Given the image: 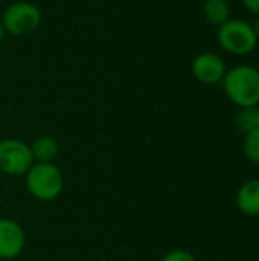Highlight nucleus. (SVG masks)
I'll use <instances>...</instances> for the list:
<instances>
[{
	"instance_id": "1a4fd4ad",
	"label": "nucleus",
	"mask_w": 259,
	"mask_h": 261,
	"mask_svg": "<svg viewBox=\"0 0 259 261\" xmlns=\"http://www.w3.org/2000/svg\"><path fill=\"white\" fill-rule=\"evenodd\" d=\"M34 162H53L60 153V144L49 135L38 136L31 144Z\"/></svg>"
},
{
	"instance_id": "ddd939ff",
	"label": "nucleus",
	"mask_w": 259,
	"mask_h": 261,
	"mask_svg": "<svg viewBox=\"0 0 259 261\" xmlns=\"http://www.w3.org/2000/svg\"><path fill=\"white\" fill-rule=\"evenodd\" d=\"M162 261H197V258L186 249H172L162 258Z\"/></svg>"
},
{
	"instance_id": "7ed1b4c3",
	"label": "nucleus",
	"mask_w": 259,
	"mask_h": 261,
	"mask_svg": "<svg viewBox=\"0 0 259 261\" xmlns=\"http://www.w3.org/2000/svg\"><path fill=\"white\" fill-rule=\"evenodd\" d=\"M221 49L232 55H247L255 50L258 38L252 28V23L240 18H231L218 28L217 34Z\"/></svg>"
},
{
	"instance_id": "39448f33",
	"label": "nucleus",
	"mask_w": 259,
	"mask_h": 261,
	"mask_svg": "<svg viewBox=\"0 0 259 261\" xmlns=\"http://www.w3.org/2000/svg\"><path fill=\"white\" fill-rule=\"evenodd\" d=\"M34 165L31 145L17 138L0 141V171L6 176H24Z\"/></svg>"
},
{
	"instance_id": "f8f14e48",
	"label": "nucleus",
	"mask_w": 259,
	"mask_h": 261,
	"mask_svg": "<svg viewBox=\"0 0 259 261\" xmlns=\"http://www.w3.org/2000/svg\"><path fill=\"white\" fill-rule=\"evenodd\" d=\"M243 151L252 164L259 165V128L244 135Z\"/></svg>"
},
{
	"instance_id": "f257e3e1",
	"label": "nucleus",
	"mask_w": 259,
	"mask_h": 261,
	"mask_svg": "<svg viewBox=\"0 0 259 261\" xmlns=\"http://www.w3.org/2000/svg\"><path fill=\"white\" fill-rule=\"evenodd\" d=\"M221 83L227 98L240 109L259 106V69L250 64L235 66L226 70Z\"/></svg>"
},
{
	"instance_id": "9d476101",
	"label": "nucleus",
	"mask_w": 259,
	"mask_h": 261,
	"mask_svg": "<svg viewBox=\"0 0 259 261\" xmlns=\"http://www.w3.org/2000/svg\"><path fill=\"white\" fill-rule=\"evenodd\" d=\"M231 5L227 0H206L203 5V15L205 18L214 24V26H221L227 20H231Z\"/></svg>"
},
{
	"instance_id": "9b49d317",
	"label": "nucleus",
	"mask_w": 259,
	"mask_h": 261,
	"mask_svg": "<svg viewBox=\"0 0 259 261\" xmlns=\"http://www.w3.org/2000/svg\"><path fill=\"white\" fill-rule=\"evenodd\" d=\"M235 122H237L238 130L244 135L259 128V106L240 109V112L237 113Z\"/></svg>"
},
{
	"instance_id": "423d86ee",
	"label": "nucleus",
	"mask_w": 259,
	"mask_h": 261,
	"mask_svg": "<svg viewBox=\"0 0 259 261\" xmlns=\"http://www.w3.org/2000/svg\"><path fill=\"white\" fill-rule=\"evenodd\" d=\"M26 246L23 226L12 219H0V258L14 260Z\"/></svg>"
},
{
	"instance_id": "0eeeda50",
	"label": "nucleus",
	"mask_w": 259,
	"mask_h": 261,
	"mask_svg": "<svg viewBox=\"0 0 259 261\" xmlns=\"http://www.w3.org/2000/svg\"><path fill=\"white\" fill-rule=\"evenodd\" d=\"M224 60L212 52L200 54L194 58L191 64V72L194 78L203 84H217L221 83L226 75Z\"/></svg>"
},
{
	"instance_id": "20e7f679",
	"label": "nucleus",
	"mask_w": 259,
	"mask_h": 261,
	"mask_svg": "<svg viewBox=\"0 0 259 261\" xmlns=\"http://www.w3.org/2000/svg\"><path fill=\"white\" fill-rule=\"evenodd\" d=\"M5 32L21 37L32 34L41 23V11L31 2H15L9 5L0 18Z\"/></svg>"
},
{
	"instance_id": "2eb2a0df",
	"label": "nucleus",
	"mask_w": 259,
	"mask_h": 261,
	"mask_svg": "<svg viewBox=\"0 0 259 261\" xmlns=\"http://www.w3.org/2000/svg\"><path fill=\"white\" fill-rule=\"evenodd\" d=\"M252 28H253V31H255V35H256V38L259 40V17L255 18V21L252 23Z\"/></svg>"
},
{
	"instance_id": "4468645a",
	"label": "nucleus",
	"mask_w": 259,
	"mask_h": 261,
	"mask_svg": "<svg viewBox=\"0 0 259 261\" xmlns=\"http://www.w3.org/2000/svg\"><path fill=\"white\" fill-rule=\"evenodd\" d=\"M243 5L250 14L259 17V0H243Z\"/></svg>"
},
{
	"instance_id": "dca6fc26",
	"label": "nucleus",
	"mask_w": 259,
	"mask_h": 261,
	"mask_svg": "<svg viewBox=\"0 0 259 261\" xmlns=\"http://www.w3.org/2000/svg\"><path fill=\"white\" fill-rule=\"evenodd\" d=\"M5 29H3V24H2V21H0V44H2V41H3V38H5Z\"/></svg>"
},
{
	"instance_id": "6e6552de",
	"label": "nucleus",
	"mask_w": 259,
	"mask_h": 261,
	"mask_svg": "<svg viewBox=\"0 0 259 261\" xmlns=\"http://www.w3.org/2000/svg\"><path fill=\"white\" fill-rule=\"evenodd\" d=\"M237 206L249 217L259 216V179H250L244 182L237 191Z\"/></svg>"
},
{
	"instance_id": "f03ea898",
	"label": "nucleus",
	"mask_w": 259,
	"mask_h": 261,
	"mask_svg": "<svg viewBox=\"0 0 259 261\" xmlns=\"http://www.w3.org/2000/svg\"><path fill=\"white\" fill-rule=\"evenodd\" d=\"M29 194L41 202H52L63 193L64 176L53 162H34L24 174Z\"/></svg>"
}]
</instances>
